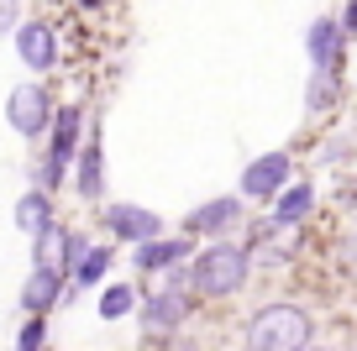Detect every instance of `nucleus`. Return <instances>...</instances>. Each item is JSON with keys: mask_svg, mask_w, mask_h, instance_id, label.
I'll return each mask as SVG.
<instances>
[{"mask_svg": "<svg viewBox=\"0 0 357 351\" xmlns=\"http://www.w3.org/2000/svg\"><path fill=\"white\" fill-rule=\"evenodd\" d=\"M247 278H252V252L236 242H211L205 252H195L184 263V283L195 299H231L242 294Z\"/></svg>", "mask_w": 357, "mask_h": 351, "instance_id": "1", "label": "nucleus"}, {"mask_svg": "<svg viewBox=\"0 0 357 351\" xmlns=\"http://www.w3.org/2000/svg\"><path fill=\"white\" fill-rule=\"evenodd\" d=\"M315 336V320L294 299H273L247 320V351H305Z\"/></svg>", "mask_w": 357, "mask_h": 351, "instance_id": "2", "label": "nucleus"}, {"mask_svg": "<svg viewBox=\"0 0 357 351\" xmlns=\"http://www.w3.org/2000/svg\"><path fill=\"white\" fill-rule=\"evenodd\" d=\"M79 142H84V116H79V105H58L53 126H47V157L37 163V189H43V194H53V189L63 184Z\"/></svg>", "mask_w": 357, "mask_h": 351, "instance_id": "3", "label": "nucleus"}, {"mask_svg": "<svg viewBox=\"0 0 357 351\" xmlns=\"http://www.w3.org/2000/svg\"><path fill=\"white\" fill-rule=\"evenodd\" d=\"M236 226H242V194H215L184 215V236L190 242H226Z\"/></svg>", "mask_w": 357, "mask_h": 351, "instance_id": "4", "label": "nucleus"}, {"mask_svg": "<svg viewBox=\"0 0 357 351\" xmlns=\"http://www.w3.org/2000/svg\"><path fill=\"white\" fill-rule=\"evenodd\" d=\"M190 304H195V294H184L178 283H168V288H158L153 299H142L137 304V320H142V330L147 336H178L184 330V320H190Z\"/></svg>", "mask_w": 357, "mask_h": 351, "instance_id": "5", "label": "nucleus"}, {"mask_svg": "<svg viewBox=\"0 0 357 351\" xmlns=\"http://www.w3.org/2000/svg\"><path fill=\"white\" fill-rule=\"evenodd\" d=\"M53 95H47V84H16L11 100H6V121H11V132L22 136H43L47 126H53Z\"/></svg>", "mask_w": 357, "mask_h": 351, "instance_id": "6", "label": "nucleus"}, {"mask_svg": "<svg viewBox=\"0 0 357 351\" xmlns=\"http://www.w3.org/2000/svg\"><path fill=\"white\" fill-rule=\"evenodd\" d=\"M100 226L111 231V242H132V247L158 242V236H163V215L147 210V205H105Z\"/></svg>", "mask_w": 357, "mask_h": 351, "instance_id": "7", "label": "nucleus"}, {"mask_svg": "<svg viewBox=\"0 0 357 351\" xmlns=\"http://www.w3.org/2000/svg\"><path fill=\"white\" fill-rule=\"evenodd\" d=\"M294 178V163L289 153H263L252 157V163L242 168V199H257V205H268V199H279V189Z\"/></svg>", "mask_w": 357, "mask_h": 351, "instance_id": "8", "label": "nucleus"}, {"mask_svg": "<svg viewBox=\"0 0 357 351\" xmlns=\"http://www.w3.org/2000/svg\"><path fill=\"white\" fill-rule=\"evenodd\" d=\"M305 58H310L315 68H342L347 58V32L336 16H315L310 26H305Z\"/></svg>", "mask_w": 357, "mask_h": 351, "instance_id": "9", "label": "nucleus"}, {"mask_svg": "<svg viewBox=\"0 0 357 351\" xmlns=\"http://www.w3.org/2000/svg\"><path fill=\"white\" fill-rule=\"evenodd\" d=\"M16 58H22L32 74L58 68V32L47 22H22L16 26Z\"/></svg>", "mask_w": 357, "mask_h": 351, "instance_id": "10", "label": "nucleus"}, {"mask_svg": "<svg viewBox=\"0 0 357 351\" xmlns=\"http://www.w3.org/2000/svg\"><path fill=\"white\" fill-rule=\"evenodd\" d=\"M74 189L84 199H100L105 194V147H100V121L89 126V136L79 142L74 153Z\"/></svg>", "mask_w": 357, "mask_h": 351, "instance_id": "11", "label": "nucleus"}, {"mask_svg": "<svg viewBox=\"0 0 357 351\" xmlns=\"http://www.w3.org/2000/svg\"><path fill=\"white\" fill-rule=\"evenodd\" d=\"M190 263V236H158V242H142L132 252L137 273H168V267H184Z\"/></svg>", "mask_w": 357, "mask_h": 351, "instance_id": "12", "label": "nucleus"}, {"mask_svg": "<svg viewBox=\"0 0 357 351\" xmlns=\"http://www.w3.org/2000/svg\"><path fill=\"white\" fill-rule=\"evenodd\" d=\"M68 263H74V236H68V226L47 220V226L32 236V267H53V273H68Z\"/></svg>", "mask_w": 357, "mask_h": 351, "instance_id": "13", "label": "nucleus"}, {"mask_svg": "<svg viewBox=\"0 0 357 351\" xmlns=\"http://www.w3.org/2000/svg\"><path fill=\"white\" fill-rule=\"evenodd\" d=\"M68 294L63 273H53V267H32L22 283V315H47V309H58V299Z\"/></svg>", "mask_w": 357, "mask_h": 351, "instance_id": "14", "label": "nucleus"}, {"mask_svg": "<svg viewBox=\"0 0 357 351\" xmlns=\"http://www.w3.org/2000/svg\"><path fill=\"white\" fill-rule=\"evenodd\" d=\"M111 263H116V252L105 242H84L74 252V263H68V283L74 288H100L105 278H111Z\"/></svg>", "mask_w": 357, "mask_h": 351, "instance_id": "15", "label": "nucleus"}, {"mask_svg": "<svg viewBox=\"0 0 357 351\" xmlns=\"http://www.w3.org/2000/svg\"><path fill=\"white\" fill-rule=\"evenodd\" d=\"M310 215H315V184H305V178L294 184L289 178V184L279 189V199H273V220L289 231V226H300V220H310Z\"/></svg>", "mask_w": 357, "mask_h": 351, "instance_id": "16", "label": "nucleus"}, {"mask_svg": "<svg viewBox=\"0 0 357 351\" xmlns=\"http://www.w3.org/2000/svg\"><path fill=\"white\" fill-rule=\"evenodd\" d=\"M47 220H53V194H43V189H26V194L16 199V226H22L26 236H37Z\"/></svg>", "mask_w": 357, "mask_h": 351, "instance_id": "17", "label": "nucleus"}, {"mask_svg": "<svg viewBox=\"0 0 357 351\" xmlns=\"http://www.w3.org/2000/svg\"><path fill=\"white\" fill-rule=\"evenodd\" d=\"M336 100H342V74H336V68H315L310 84H305V105L310 110H331Z\"/></svg>", "mask_w": 357, "mask_h": 351, "instance_id": "18", "label": "nucleus"}, {"mask_svg": "<svg viewBox=\"0 0 357 351\" xmlns=\"http://www.w3.org/2000/svg\"><path fill=\"white\" fill-rule=\"evenodd\" d=\"M137 304H142V294H137L132 283H105V294H100V320H126Z\"/></svg>", "mask_w": 357, "mask_h": 351, "instance_id": "19", "label": "nucleus"}, {"mask_svg": "<svg viewBox=\"0 0 357 351\" xmlns=\"http://www.w3.org/2000/svg\"><path fill=\"white\" fill-rule=\"evenodd\" d=\"M47 346V315H26L16 330V351H43Z\"/></svg>", "mask_w": 357, "mask_h": 351, "instance_id": "20", "label": "nucleus"}, {"mask_svg": "<svg viewBox=\"0 0 357 351\" xmlns=\"http://www.w3.org/2000/svg\"><path fill=\"white\" fill-rule=\"evenodd\" d=\"M22 26V0H0V37Z\"/></svg>", "mask_w": 357, "mask_h": 351, "instance_id": "21", "label": "nucleus"}, {"mask_svg": "<svg viewBox=\"0 0 357 351\" xmlns=\"http://www.w3.org/2000/svg\"><path fill=\"white\" fill-rule=\"evenodd\" d=\"M336 22H342V32H347V37L357 32V0H347V6H342V16H336Z\"/></svg>", "mask_w": 357, "mask_h": 351, "instance_id": "22", "label": "nucleus"}, {"mask_svg": "<svg viewBox=\"0 0 357 351\" xmlns=\"http://www.w3.org/2000/svg\"><path fill=\"white\" fill-rule=\"evenodd\" d=\"M158 351H200V346H195V341H178V336H168Z\"/></svg>", "mask_w": 357, "mask_h": 351, "instance_id": "23", "label": "nucleus"}, {"mask_svg": "<svg viewBox=\"0 0 357 351\" xmlns=\"http://www.w3.org/2000/svg\"><path fill=\"white\" fill-rule=\"evenodd\" d=\"M74 6L79 11H95V6H105V0H74Z\"/></svg>", "mask_w": 357, "mask_h": 351, "instance_id": "24", "label": "nucleus"}, {"mask_svg": "<svg viewBox=\"0 0 357 351\" xmlns=\"http://www.w3.org/2000/svg\"><path fill=\"white\" fill-rule=\"evenodd\" d=\"M305 351H331V346H305Z\"/></svg>", "mask_w": 357, "mask_h": 351, "instance_id": "25", "label": "nucleus"}, {"mask_svg": "<svg viewBox=\"0 0 357 351\" xmlns=\"http://www.w3.org/2000/svg\"><path fill=\"white\" fill-rule=\"evenodd\" d=\"M11 351H16V346H11Z\"/></svg>", "mask_w": 357, "mask_h": 351, "instance_id": "26", "label": "nucleus"}]
</instances>
